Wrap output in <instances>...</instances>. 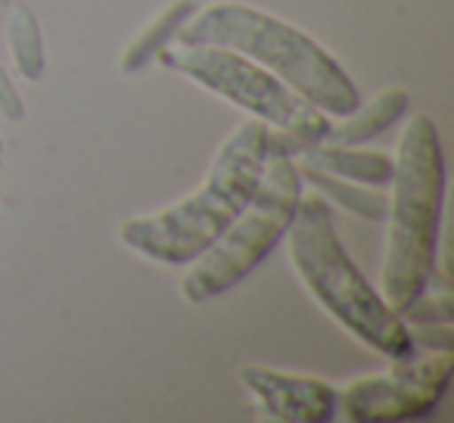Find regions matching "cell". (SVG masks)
I'll list each match as a JSON object with an SVG mask.
<instances>
[{
  "label": "cell",
  "mask_w": 454,
  "mask_h": 423,
  "mask_svg": "<svg viewBox=\"0 0 454 423\" xmlns=\"http://www.w3.org/2000/svg\"><path fill=\"white\" fill-rule=\"evenodd\" d=\"M265 156V121L249 119L237 125V131L215 153L206 181L156 215L128 218L119 228L121 243L162 265H190L240 215L262 181Z\"/></svg>",
  "instance_id": "obj_1"
},
{
  "label": "cell",
  "mask_w": 454,
  "mask_h": 423,
  "mask_svg": "<svg viewBox=\"0 0 454 423\" xmlns=\"http://www.w3.org/2000/svg\"><path fill=\"white\" fill-rule=\"evenodd\" d=\"M380 293L395 315H404L423 293L439 259V224L445 202V156L439 128L427 113H414L398 140L389 181Z\"/></svg>",
  "instance_id": "obj_2"
},
{
  "label": "cell",
  "mask_w": 454,
  "mask_h": 423,
  "mask_svg": "<svg viewBox=\"0 0 454 423\" xmlns=\"http://www.w3.org/2000/svg\"><path fill=\"white\" fill-rule=\"evenodd\" d=\"M177 44H218L278 75L286 88L327 115H348L361 103L342 66L302 28L243 0H212L196 7L177 32Z\"/></svg>",
  "instance_id": "obj_3"
},
{
  "label": "cell",
  "mask_w": 454,
  "mask_h": 423,
  "mask_svg": "<svg viewBox=\"0 0 454 423\" xmlns=\"http://www.w3.org/2000/svg\"><path fill=\"white\" fill-rule=\"evenodd\" d=\"M284 237L290 243V262L305 290L348 336L386 358H408L417 352L402 315H395L386 305L383 293L367 284L355 259L340 243L330 202L324 196L302 190L296 215Z\"/></svg>",
  "instance_id": "obj_4"
},
{
  "label": "cell",
  "mask_w": 454,
  "mask_h": 423,
  "mask_svg": "<svg viewBox=\"0 0 454 423\" xmlns=\"http://www.w3.org/2000/svg\"><path fill=\"white\" fill-rule=\"evenodd\" d=\"M159 63L200 88L212 90L221 100L247 109L253 119L268 125V153L296 156L330 134V115L311 106L305 97L286 88L278 75L262 69L249 57L218 44H168L159 51Z\"/></svg>",
  "instance_id": "obj_5"
},
{
  "label": "cell",
  "mask_w": 454,
  "mask_h": 423,
  "mask_svg": "<svg viewBox=\"0 0 454 423\" xmlns=\"http://www.w3.org/2000/svg\"><path fill=\"white\" fill-rule=\"evenodd\" d=\"M302 190L305 184L293 156L268 153L259 187L240 208V215L227 224L224 234L200 259L190 262L181 280L184 299L206 302L243 284L284 240L299 200H302Z\"/></svg>",
  "instance_id": "obj_6"
},
{
  "label": "cell",
  "mask_w": 454,
  "mask_h": 423,
  "mask_svg": "<svg viewBox=\"0 0 454 423\" xmlns=\"http://www.w3.org/2000/svg\"><path fill=\"white\" fill-rule=\"evenodd\" d=\"M454 371L451 352L392 358L383 373L358 377L340 392V408L355 423H404L435 411Z\"/></svg>",
  "instance_id": "obj_7"
},
{
  "label": "cell",
  "mask_w": 454,
  "mask_h": 423,
  "mask_svg": "<svg viewBox=\"0 0 454 423\" xmlns=\"http://www.w3.org/2000/svg\"><path fill=\"white\" fill-rule=\"evenodd\" d=\"M240 383L259 398L262 411L284 423H330L340 411V392L321 377L243 364Z\"/></svg>",
  "instance_id": "obj_8"
},
{
  "label": "cell",
  "mask_w": 454,
  "mask_h": 423,
  "mask_svg": "<svg viewBox=\"0 0 454 423\" xmlns=\"http://www.w3.org/2000/svg\"><path fill=\"white\" fill-rule=\"evenodd\" d=\"M305 165L321 168L327 175H336L342 181L367 184V187H386L392 181V159L386 153L358 150V146H342V144H311L299 150Z\"/></svg>",
  "instance_id": "obj_9"
},
{
  "label": "cell",
  "mask_w": 454,
  "mask_h": 423,
  "mask_svg": "<svg viewBox=\"0 0 454 423\" xmlns=\"http://www.w3.org/2000/svg\"><path fill=\"white\" fill-rule=\"evenodd\" d=\"M408 90L402 88H389L383 90L380 97H373L371 103L364 106H355L348 115H342L340 125H330V134H327V144H342V146H358L364 140L377 137L383 134L386 128H392L398 119H404L408 113Z\"/></svg>",
  "instance_id": "obj_10"
},
{
  "label": "cell",
  "mask_w": 454,
  "mask_h": 423,
  "mask_svg": "<svg viewBox=\"0 0 454 423\" xmlns=\"http://www.w3.org/2000/svg\"><path fill=\"white\" fill-rule=\"evenodd\" d=\"M193 10H196L193 0H171L156 20L146 22V26L140 28L137 38H134L131 44L125 47V53H121V63H119L121 75H131V72L144 69L146 63H153V59L159 57V51H165V47L177 38V32H181L184 22L193 16Z\"/></svg>",
  "instance_id": "obj_11"
},
{
  "label": "cell",
  "mask_w": 454,
  "mask_h": 423,
  "mask_svg": "<svg viewBox=\"0 0 454 423\" xmlns=\"http://www.w3.org/2000/svg\"><path fill=\"white\" fill-rule=\"evenodd\" d=\"M296 168H299L302 184H309L317 196H324V200L333 202V206L346 208L352 215L367 218V222L386 218L389 196H386L383 190H371V187H361V184L342 181V177L327 175V171H321V168H311V165H296Z\"/></svg>",
  "instance_id": "obj_12"
},
{
  "label": "cell",
  "mask_w": 454,
  "mask_h": 423,
  "mask_svg": "<svg viewBox=\"0 0 454 423\" xmlns=\"http://www.w3.org/2000/svg\"><path fill=\"white\" fill-rule=\"evenodd\" d=\"M7 47L13 69L22 82H41L44 75V38L32 10L16 4L7 16Z\"/></svg>",
  "instance_id": "obj_13"
},
{
  "label": "cell",
  "mask_w": 454,
  "mask_h": 423,
  "mask_svg": "<svg viewBox=\"0 0 454 423\" xmlns=\"http://www.w3.org/2000/svg\"><path fill=\"white\" fill-rule=\"evenodd\" d=\"M451 278H448L445 268V271H433V278L423 286L420 296L404 309L402 321L414 324V327H420V324H451Z\"/></svg>",
  "instance_id": "obj_14"
},
{
  "label": "cell",
  "mask_w": 454,
  "mask_h": 423,
  "mask_svg": "<svg viewBox=\"0 0 454 423\" xmlns=\"http://www.w3.org/2000/svg\"><path fill=\"white\" fill-rule=\"evenodd\" d=\"M0 115L10 121H22L26 119V103H22V97L16 94L13 82H10L7 69L0 66Z\"/></svg>",
  "instance_id": "obj_15"
},
{
  "label": "cell",
  "mask_w": 454,
  "mask_h": 423,
  "mask_svg": "<svg viewBox=\"0 0 454 423\" xmlns=\"http://www.w3.org/2000/svg\"><path fill=\"white\" fill-rule=\"evenodd\" d=\"M0 162H4V140H0Z\"/></svg>",
  "instance_id": "obj_16"
}]
</instances>
